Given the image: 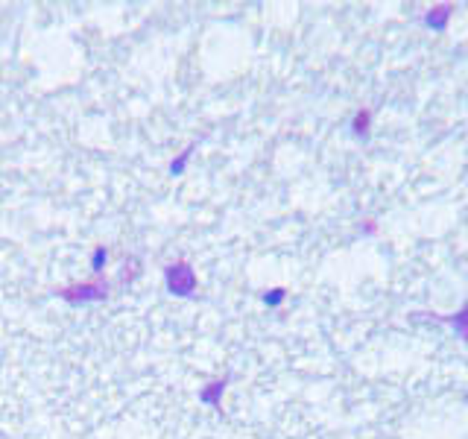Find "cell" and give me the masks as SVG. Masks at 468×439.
Returning a JSON list of instances; mask_svg holds the SVG:
<instances>
[{"label": "cell", "instance_id": "6da1fadb", "mask_svg": "<svg viewBox=\"0 0 468 439\" xmlns=\"http://www.w3.org/2000/svg\"><path fill=\"white\" fill-rule=\"evenodd\" d=\"M448 15H451V12H448V6L430 9V15H428V24H430V27H439V29H442V27H445V21H448Z\"/></svg>", "mask_w": 468, "mask_h": 439}, {"label": "cell", "instance_id": "7a4b0ae2", "mask_svg": "<svg viewBox=\"0 0 468 439\" xmlns=\"http://www.w3.org/2000/svg\"><path fill=\"white\" fill-rule=\"evenodd\" d=\"M451 322H454L456 328H460V331H463V337L468 340V305H465V311H463V313H456Z\"/></svg>", "mask_w": 468, "mask_h": 439}, {"label": "cell", "instance_id": "3957f363", "mask_svg": "<svg viewBox=\"0 0 468 439\" xmlns=\"http://www.w3.org/2000/svg\"><path fill=\"white\" fill-rule=\"evenodd\" d=\"M363 126H369V112H360V115H357V120H354V132H357V135H363Z\"/></svg>", "mask_w": 468, "mask_h": 439}]
</instances>
